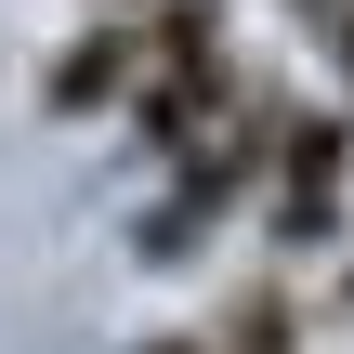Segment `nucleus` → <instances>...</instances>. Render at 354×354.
<instances>
[{
	"instance_id": "obj_1",
	"label": "nucleus",
	"mask_w": 354,
	"mask_h": 354,
	"mask_svg": "<svg viewBox=\"0 0 354 354\" xmlns=\"http://www.w3.org/2000/svg\"><path fill=\"white\" fill-rule=\"evenodd\" d=\"M131 39H145V66H131V145L145 158H184L250 79H236V53H223V0H145L131 13Z\"/></svg>"
},
{
	"instance_id": "obj_2",
	"label": "nucleus",
	"mask_w": 354,
	"mask_h": 354,
	"mask_svg": "<svg viewBox=\"0 0 354 354\" xmlns=\"http://www.w3.org/2000/svg\"><path fill=\"white\" fill-rule=\"evenodd\" d=\"M342 197H354V118H328V105H276V145H263V223H276L289 250H328Z\"/></svg>"
},
{
	"instance_id": "obj_3",
	"label": "nucleus",
	"mask_w": 354,
	"mask_h": 354,
	"mask_svg": "<svg viewBox=\"0 0 354 354\" xmlns=\"http://www.w3.org/2000/svg\"><path fill=\"white\" fill-rule=\"evenodd\" d=\"M131 66H145V39H131V13H118V26H79V39L53 53V79H39V105H53V118H92V105H118V92H131Z\"/></svg>"
},
{
	"instance_id": "obj_4",
	"label": "nucleus",
	"mask_w": 354,
	"mask_h": 354,
	"mask_svg": "<svg viewBox=\"0 0 354 354\" xmlns=\"http://www.w3.org/2000/svg\"><path fill=\"white\" fill-rule=\"evenodd\" d=\"M210 354H302V302H289V276L236 289V302H223V328H210Z\"/></svg>"
},
{
	"instance_id": "obj_5",
	"label": "nucleus",
	"mask_w": 354,
	"mask_h": 354,
	"mask_svg": "<svg viewBox=\"0 0 354 354\" xmlns=\"http://www.w3.org/2000/svg\"><path fill=\"white\" fill-rule=\"evenodd\" d=\"M328 53H342V79H354V0H328Z\"/></svg>"
},
{
	"instance_id": "obj_6",
	"label": "nucleus",
	"mask_w": 354,
	"mask_h": 354,
	"mask_svg": "<svg viewBox=\"0 0 354 354\" xmlns=\"http://www.w3.org/2000/svg\"><path fill=\"white\" fill-rule=\"evenodd\" d=\"M145 354H210V342H145Z\"/></svg>"
},
{
	"instance_id": "obj_7",
	"label": "nucleus",
	"mask_w": 354,
	"mask_h": 354,
	"mask_svg": "<svg viewBox=\"0 0 354 354\" xmlns=\"http://www.w3.org/2000/svg\"><path fill=\"white\" fill-rule=\"evenodd\" d=\"M302 13H328V0H302Z\"/></svg>"
},
{
	"instance_id": "obj_8",
	"label": "nucleus",
	"mask_w": 354,
	"mask_h": 354,
	"mask_svg": "<svg viewBox=\"0 0 354 354\" xmlns=\"http://www.w3.org/2000/svg\"><path fill=\"white\" fill-rule=\"evenodd\" d=\"M131 13H145V0H131Z\"/></svg>"
}]
</instances>
